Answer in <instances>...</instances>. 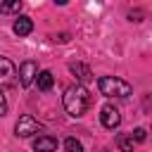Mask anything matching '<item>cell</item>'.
I'll return each mask as SVG.
<instances>
[{"mask_svg": "<svg viewBox=\"0 0 152 152\" xmlns=\"http://www.w3.org/2000/svg\"><path fill=\"white\" fill-rule=\"evenodd\" d=\"M12 31H14V36H19V38L28 36V33L33 31V21H31V17H17L14 24H12Z\"/></svg>", "mask_w": 152, "mask_h": 152, "instance_id": "8", "label": "cell"}, {"mask_svg": "<svg viewBox=\"0 0 152 152\" xmlns=\"http://www.w3.org/2000/svg\"><path fill=\"white\" fill-rule=\"evenodd\" d=\"M62 104H64L66 114H71V116H83V114L88 112V107H90V93H88L81 83L69 86V88L64 90V95H62Z\"/></svg>", "mask_w": 152, "mask_h": 152, "instance_id": "1", "label": "cell"}, {"mask_svg": "<svg viewBox=\"0 0 152 152\" xmlns=\"http://www.w3.org/2000/svg\"><path fill=\"white\" fill-rule=\"evenodd\" d=\"M131 138H133V142H145V138H147V131L145 128H135L133 133H128Z\"/></svg>", "mask_w": 152, "mask_h": 152, "instance_id": "14", "label": "cell"}, {"mask_svg": "<svg viewBox=\"0 0 152 152\" xmlns=\"http://www.w3.org/2000/svg\"><path fill=\"white\" fill-rule=\"evenodd\" d=\"M52 40H59V43H66V40H69V33H57V36H52Z\"/></svg>", "mask_w": 152, "mask_h": 152, "instance_id": "16", "label": "cell"}, {"mask_svg": "<svg viewBox=\"0 0 152 152\" xmlns=\"http://www.w3.org/2000/svg\"><path fill=\"white\" fill-rule=\"evenodd\" d=\"M64 152H83L81 140H76V138H66V140H64Z\"/></svg>", "mask_w": 152, "mask_h": 152, "instance_id": "13", "label": "cell"}, {"mask_svg": "<svg viewBox=\"0 0 152 152\" xmlns=\"http://www.w3.org/2000/svg\"><path fill=\"white\" fill-rule=\"evenodd\" d=\"M116 147H119L121 152H133L135 142H133V138H131L128 133H119V135H116Z\"/></svg>", "mask_w": 152, "mask_h": 152, "instance_id": "11", "label": "cell"}, {"mask_svg": "<svg viewBox=\"0 0 152 152\" xmlns=\"http://www.w3.org/2000/svg\"><path fill=\"white\" fill-rule=\"evenodd\" d=\"M100 121H102L104 128L114 131V128H119V124H121V112H119L114 104H104V107L100 109Z\"/></svg>", "mask_w": 152, "mask_h": 152, "instance_id": "6", "label": "cell"}, {"mask_svg": "<svg viewBox=\"0 0 152 152\" xmlns=\"http://www.w3.org/2000/svg\"><path fill=\"white\" fill-rule=\"evenodd\" d=\"M69 71L81 81V83H86V81H90L93 78V71L86 66V64H81V62H74V64H69Z\"/></svg>", "mask_w": 152, "mask_h": 152, "instance_id": "10", "label": "cell"}, {"mask_svg": "<svg viewBox=\"0 0 152 152\" xmlns=\"http://www.w3.org/2000/svg\"><path fill=\"white\" fill-rule=\"evenodd\" d=\"M43 131V126L31 116V114H24V116H19V121H17V126H14V133L19 135V138H28V135H33V133H40Z\"/></svg>", "mask_w": 152, "mask_h": 152, "instance_id": "4", "label": "cell"}, {"mask_svg": "<svg viewBox=\"0 0 152 152\" xmlns=\"http://www.w3.org/2000/svg\"><path fill=\"white\" fill-rule=\"evenodd\" d=\"M57 150V138L52 135H38L33 140V152H55Z\"/></svg>", "mask_w": 152, "mask_h": 152, "instance_id": "7", "label": "cell"}, {"mask_svg": "<svg viewBox=\"0 0 152 152\" xmlns=\"http://www.w3.org/2000/svg\"><path fill=\"white\" fill-rule=\"evenodd\" d=\"M36 76H38V64H36V62L26 59V62L19 64V69H17V81H19L21 88H28V86L36 81Z\"/></svg>", "mask_w": 152, "mask_h": 152, "instance_id": "3", "label": "cell"}, {"mask_svg": "<svg viewBox=\"0 0 152 152\" xmlns=\"http://www.w3.org/2000/svg\"><path fill=\"white\" fill-rule=\"evenodd\" d=\"M21 10V0H12V2H0V14H10V12H19Z\"/></svg>", "mask_w": 152, "mask_h": 152, "instance_id": "12", "label": "cell"}, {"mask_svg": "<svg viewBox=\"0 0 152 152\" xmlns=\"http://www.w3.org/2000/svg\"><path fill=\"white\" fill-rule=\"evenodd\" d=\"M97 90L104 97H119V100H124V97H128L133 93V86L128 81L119 78V76H100L97 78Z\"/></svg>", "mask_w": 152, "mask_h": 152, "instance_id": "2", "label": "cell"}, {"mask_svg": "<svg viewBox=\"0 0 152 152\" xmlns=\"http://www.w3.org/2000/svg\"><path fill=\"white\" fill-rule=\"evenodd\" d=\"M5 114H7V100H5L2 88H0V116H5Z\"/></svg>", "mask_w": 152, "mask_h": 152, "instance_id": "15", "label": "cell"}, {"mask_svg": "<svg viewBox=\"0 0 152 152\" xmlns=\"http://www.w3.org/2000/svg\"><path fill=\"white\" fill-rule=\"evenodd\" d=\"M33 83L38 86V90L48 93V90H52V86H55V76H52V71H38V76H36Z\"/></svg>", "mask_w": 152, "mask_h": 152, "instance_id": "9", "label": "cell"}, {"mask_svg": "<svg viewBox=\"0 0 152 152\" xmlns=\"http://www.w3.org/2000/svg\"><path fill=\"white\" fill-rule=\"evenodd\" d=\"M17 83V66L10 57L0 55V88H10Z\"/></svg>", "mask_w": 152, "mask_h": 152, "instance_id": "5", "label": "cell"}]
</instances>
